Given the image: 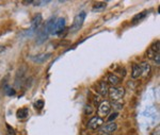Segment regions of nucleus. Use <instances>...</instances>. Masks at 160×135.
<instances>
[{
    "label": "nucleus",
    "mask_w": 160,
    "mask_h": 135,
    "mask_svg": "<svg viewBox=\"0 0 160 135\" xmlns=\"http://www.w3.org/2000/svg\"><path fill=\"white\" fill-rule=\"evenodd\" d=\"M42 20H43V17L41 14H37L34 16V18H33L32 22H31V26L30 28L28 29L27 31H26V36H32L35 34V32L38 31V29L40 28L41 24H42Z\"/></svg>",
    "instance_id": "1"
},
{
    "label": "nucleus",
    "mask_w": 160,
    "mask_h": 135,
    "mask_svg": "<svg viewBox=\"0 0 160 135\" xmlns=\"http://www.w3.org/2000/svg\"><path fill=\"white\" fill-rule=\"evenodd\" d=\"M108 95H109L110 99L112 101H120L125 96V89H124V87L121 86H112L108 89Z\"/></svg>",
    "instance_id": "2"
},
{
    "label": "nucleus",
    "mask_w": 160,
    "mask_h": 135,
    "mask_svg": "<svg viewBox=\"0 0 160 135\" xmlns=\"http://www.w3.org/2000/svg\"><path fill=\"white\" fill-rule=\"evenodd\" d=\"M86 16H87L86 12H80L79 14H77L76 16H75L73 25H72L71 29H69L72 33H75V32H77V31H79V29L82 27V25H83Z\"/></svg>",
    "instance_id": "3"
},
{
    "label": "nucleus",
    "mask_w": 160,
    "mask_h": 135,
    "mask_svg": "<svg viewBox=\"0 0 160 135\" xmlns=\"http://www.w3.org/2000/svg\"><path fill=\"white\" fill-rule=\"evenodd\" d=\"M111 110V104L108 101H102V103L99 104L98 108H97V114H98V117L102 118L106 117V116L109 115Z\"/></svg>",
    "instance_id": "4"
},
{
    "label": "nucleus",
    "mask_w": 160,
    "mask_h": 135,
    "mask_svg": "<svg viewBox=\"0 0 160 135\" xmlns=\"http://www.w3.org/2000/svg\"><path fill=\"white\" fill-rule=\"evenodd\" d=\"M118 129V124L115 123H109L107 124H102V127L98 129V132L102 135H110L111 133H113V132L115 131V130Z\"/></svg>",
    "instance_id": "5"
},
{
    "label": "nucleus",
    "mask_w": 160,
    "mask_h": 135,
    "mask_svg": "<svg viewBox=\"0 0 160 135\" xmlns=\"http://www.w3.org/2000/svg\"><path fill=\"white\" fill-rule=\"evenodd\" d=\"M104 124V119L98 117V116H95V117H92L88 123V128L92 129V130H96L99 129L100 127Z\"/></svg>",
    "instance_id": "6"
},
{
    "label": "nucleus",
    "mask_w": 160,
    "mask_h": 135,
    "mask_svg": "<svg viewBox=\"0 0 160 135\" xmlns=\"http://www.w3.org/2000/svg\"><path fill=\"white\" fill-rule=\"evenodd\" d=\"M48 36H49L48 30L46 29V27L44 26L42 29H41V31H38V34H37V44H38V45H41V44H43L44 41H45L48 38Z\"/></svg>",
    "instance_id": "7"
},
{
    "label": "nucleus",
    "mask_w": 160,
    "mask_h": 135,
    "mask_svg": "<svg viewBox=\"0 0 160 135\" xmlns=\"http://www.w3.org/2000/svg\"><path fill=\"white\" fill-rule=\"evenodd\" d=\"M159 52H160V41H157L156 43H154L148 50V56L149 59H154L155 55L158 54Z\"/></svg>",
    "instance_id": "8"
},
{
    "label": "nucleus",
    "mask_w": 160,
    "mask_h": 135,
    "mask_svg": "<svg viewBox=\"0 0 160 135\" xmlns=\"http://www.w3.org/2000/svg\"><path fill=\"white\" fill-rule=\"evenodd\" d=\"M51 56V53L50 52H47V53H41V54H38V55H34V56H31V60L35 63H43V62L47 61Z\"/></svg>",
    "instance_id": "9"
},
{
    "label": "nucleus",
    "mask_w": 160,
    "mask_h": 135,
    "mask_svg": "<svg viewBox=\"0 0 160 135\" xmlns=\"http://www.w3.org/2000/svg\"><path fill=\"white\" fill-rule=\"evenodd\" d=\"M108 86H107V83L106 82H99L98 85H97V92L99 93L102 96H104V97H106V96L108 95Z\"/></svg>",
    "instance_id": "10"
},
{
    "label": "nucleus",
    "mask_w": 160,
    "mask_h": 135,
    "mask_svg": "<svg viewBox=\"0 0 160 135\" xmlns=\"http://www.w3.org/2000/svg\"><path fill=\"white\" fill-rule=\"evenodd\" d=\"M140 68H141V75H143L144 77L148 76L149 71H151V66L148 62H142L140 65Z\"/></svg>",
    "instance_id": "11"
},
{
    "label": "nucleus",
    "mask_w": 160,
    "mask_h": 135,
    "mask_svg": "<svg viewBox=\"0 0 160 135\" xmlns=\"http://www.w3.org/2000/svg\"><path fill=\"white\" fill-rule=\"evenodd\" d=\"M107 7V2L104 1H97L93 7V11L94 12H102L105 11V9Z\"/></svg>",
    "instance_id": "12"
},
{
    "label": "nucleus",
    "mask_w": 160,
    "mask_h": 135,
    "mask_svg": "<svg viewBox=\"0 0 160 135\" xmlns=\"http://www.w3.org/2000/svg\"><path fill=\"white\" fill-rule=\"evenodd\" d=\"M29 115V110L27 108H22L16 112V116L18 119H25Z\"/></svg>",
    "instance_id": "13"
},
{
    "label": "nucleus",
    "mask_w": 160,
    "mask_h": 135,
    "mask_svg": "<svg viewBox=\"0 0 160 135\" xmlns=\"http://www.w3.org/2000/svg\"><path fill=\"white\" fill-rule=\"evenodd\" d=\"M141 76V68L140 65L138 64H132V72H131V78L132 79H137Z\"/></svg>",
    "instance_id": "14"
},
{
    "label": "nucleus",
    "mask_w": 160,
    "mask_h": 135,
    "mask_svg": "<svg viewBox=\"0 0 160 135\" xmlns=\"http://www.w3.org/2000/svg\"><path fill=\"white\" fill-rule=\"evenodd\" d=\"M146 15H148V11H143V12L139 13V14H137L136 16L132 18V20H131V22H132L133 25L138 24L139 22H141L142 19H144V18L146 17Z\"/></svg>",
    "instance_id": "15"
},
{
    "label": "nucleus",
    "mask_w": 160,
    "mask_h": 135,
    "mask_svg": "<svg viewBox=\"0 0 160 135\" xmlns=\"http://www.w3.org/2000/svg\"><path fill=\"white\" fill-rule=\"evenodd\" d=\"M108 82H109L110 84H112L113 86H114V85H118V83L121 82V79L118 76H115V75L110 74L109 76H108Z\"/></svg>",
    "instance_id": "16"
},
{
    "label": "nucleus",
    "mask_w": 160,
    "mask_h": 135,
    "mask_svg": "<svg viewBox=\"0 0 160 135\" xmlns=\"http://www.w3.org/2000/svg\"><path fill=\"white\" fill-rule=\"evenodd\" d=\"M4 92H6V94L8 96H14L15 95V90L13 89L12 87H10V86H6V87H4Z\"/></svg>",
    "instance_id": "17"
},
{
    "label": "nucleus",
    "mask_w": 160,
    "mask_h": 135,
    "mask_svg": "<svg viewBox=\"0 0 160 135\" xmlns=\"http://www.w3.org/2000/svg\"><path fill=\"white\" fill-rule=\"evenodd\" d=\"M93 112H94V108H93L91 105L88 104L84 106V113H86V115H91Z\"/></svg>",
    "instance_id": "18"
},
{
    "label": "nucleus",
    "mask_w": 160,
    "mask_h": 135,
    "mask_svg": "<svg viewBox=\"0 0 160 135\" xmlns=\"http://www.w3.org/2000/svg\"><path fill=\"white\" fill-rule=\"evenodd\" d=\"M112 106L115 110H121L123 108V103H121L120 101H112Z\"/></svg>",
    "instance_id": "19"
},
{
    "label": "nucleus",
    "mask_w": 160,
    "mask_h": 135,
    "mask_svg": "<svg viewBox=\"0 0 160 135\" xmlns=\"http://www.w3.org/2000/svg\"><path fill=\"white\" fill-rule=\"evenodd\" d=\"M44 106V101L43 100H37V102L34 103V108L38 110H42Z\"/></svg>",
    "instance_id": "20"
},
{
    "label": "nucleus",
    "mask_w": 160,
    "mask_h": 135,
    "mask_svg": "<svg viewBox=\"0 0 160 135\" xmlns=\"http://www.w3.org/2000/svg\"><path fill=\"white\" fill-rule=\"evenodd\" d=\"M118 116V112H114V113L110 114L109 118H108V121H109V123H112V121L114 120V119H117Z\"/></svg>",
    "instance_id": "21"
},
{
    "label": "nucleus",
    "mask_w": 160,
    "mask_h": 135,
    "mask_svg": "<svg viewBox=\"0 0 160 135\" xmlns=\"http://www.w3.org/2000/svg\"><path fill=\"white\" fill-rule=\"evenodd\" d=\"M32 3L34 4V6H44V4H47L49 3V1H32Z\"/></svg>",
    "instance_id": "22"
},
{
    "label": "nucleus",
    "mask_w": 160,
    "mask_h": 135,
    "mask_svg": "<svg viewBox=\"0 0 160 135\" xmlns=\"http://www.w3.org/2000/svg\"><path fill=\"white\" fill-rule=\"evenodd\" d=\"M7 129H8V133H9V135H15V131H14V129H13L11 126H9V124H7Z\"/></svg>",
    "instance_id": "23"
},
{
    "label": "nucleus",
    "mask_w": 160,
    "mask_h": 135,
    "mask_svg": "<svg viewBox=\"0 0 160 135\" xmlns=\"http://www.w3.org/2000/svg\"><path fill=\"white\" fill-rule=\"evenodd\" d=\"M154 61H155V63H156L157 65L160 64V53H158V54H156V55H155Z\"/></svg>",
    "instance_id": "24"
}]
</instances>
